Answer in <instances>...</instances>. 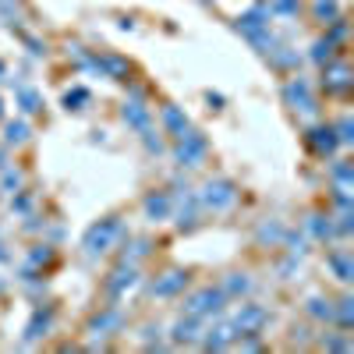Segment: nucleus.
<instances>
[{"instance_id": "1", "label": "nucleus", "mask_w": 354, "mask_h": 354, "mask_svg": "<svg viewBox=\"0 0 354 354\" xmlns=\"http://www.w3.org/2000/svg\"><path fill=\"white\" fill-rule=\"evenodd\" d=\"M234 202H238V184H234V181H227V177H213V181H205V188L199 192V205H202V210H213V213L231 210Z\"/></svg>"}, {"instance_id": "2", "label": "nucleus", "mask_w": 354, "mask_h": 354, "mask_svg": "<svg viewBox=\"0 0 354 354\" xmlns=\"http://www.w3.org/2000/svg\"><path fill=\"white\" fill-rule=\"evenodd\" d=\"M121 238V220L117 216H107V220H99L96 227H89L86 231V252L89 255H103V252H110L114 248V241Z\"/></svg>"}, {"instance_id": "3", "label": "nucleus", "mask_w": 354, "mask_h": 354, "mask_svg": "<svg viewBox=\"0 0 354 354\" xmlns=\"http://www.w3.org/2000/svg\"><path fill=\"white\" fill-rule=\"evenodd\" d=\"M223 305H227L223 287H202V290H195V294L184 301V312H192V316L205 319V316H220Z\"/></svg>"}, {"instance_id": "4", "label": "nucleus", "mask_w": 354, "mask_h": 354, "mask_svg": "<svg viewBox=\"0 0 354 354\" xmlns=\"http://www.w3.org/2000/svg\"><path fill=\"white\" fill-rule=\"evenodd\" d=\"M205 149H210V145H205V138L199 135V131H184L181 138H177V163L181 166H202V160H205Z\"/></svg>"}, {"instance_id": "5", "label": "nucleus", "mask_w": 354, "mask_h": 354, "mask_svg": "<svg viewBox=\"0 0 354 354\" xmlns=\"http://www.w3.org/2000/svg\"><path fill=\"white\" fill-rule=\"evenodd\" d=\"M283 99H287L294 110H301L305 117H312V114L319 110V107H316V99H312V86H308V81H305L301 75H298V78H290L287 86H283Z\"/></svg>"}, {"instance_id": "6", "label": "nucleus", "mask_w": 354, "mask_h": 354, "mask_svg": "<svg viewBox=\"0 0 354 354\" xmlns=\"http://www.w3.org/2000/svg\"><path fill=\"white\" fill-rule=\"evenodd\" d=\"M135 283H138V266H135V262L117 266L114 273L107 277V298H110V301H121V294H124V290H131Z\"/></svg>"}, {"instance_id": "7", "label": "nucleus", "mask_w": 354, "mask_h": 354, "mask_svg": "<svg viewBox=\"0 0 354 354\" xmlns=\"http://www.w3.org/2000/svg\"><path fill=\"white\" fill-rule=\"evenodd\" d=\"M266 323H269V312L259 308V305H241V312L234 316V329L241 333V337H255Z\"/></svg>"}, {"instance_id": "8", "label": "nucleus", "mask_w": 354, "mask_h": 354, "mask_svg": "<svg viewBox=\"0 0 354 354\" xmlns=\"http://www.w3.org/2000/svg\"><path fill=\"white\" fill-rule=\"evenodd\" d=\"M121 117H124V124H128V128H135V131H145V128H153V114H149V107H145L142 92H135L128 103H124Z\"/></svg>"}, {"instance_id": "9", "label": "nucleus", "mask_w": 354, "mask_h": 354, "mask_svg": "<svg viewBox=\"0 0 354 354\" xmlns=\"http://www.w3.org/2000/svg\"><path fill=\"white\" fill-rule=\"evenodd\" d=\"M145 216L149 220H170L174 216V195H166V192H149L145 195Z\"/></svg>"}, {"instance_id": "10", "label": "nucleus", "mask_w": 354, "mask_h": 354, "mask_svg": "<svg viewBox=\"0 0 354 354\" xmlns=\"http://www.w3.org/2000/svg\"><path fill=\"white\" fill-rule=\"evenodd\" d=\"M347 89H351V71H347V64H333V60H326V92L347 96Z\"/></svg>"}, {"instance_id": "11", "label": "nucleus", "mask_w": 354, "mask_h": 354, "mask_svg": "<svg viewBox=\"0 0 354 354\" xmlns=\"http://www.w3.org/2000/svg\"><path fill=\"white\" fill-rule=\"evenodd\" d=\"M184 287H188V273H184V269H174V273H166L163 280L153 283V298H174Z\"/></svg>"}, {"instance_id": "12", "label": "nucleus", "mask_w": 354, "mask_h": 354, "mask_svg": "<svg viewBox=\"0 0 354 354\" xmlns=\"http://www.w3.org/2000/svg\"><path fill=\"white\" fill-rule=\"evenodd\" d=\"M50 326H53V308H50V305H47V308H36L32 323L25 326V344H32V340H39V337H47Z\"/></svg>"}, {"instance_id": "13", "label": "nucleus", "mask_w": 354, "mask_h": 354, "mask_svg": "<svg viewBox=\"0 0 354 354\" xmlns=\"http://www.w3.org/2000/svg\"><path fill=\"white\" fill-rule=\"evenodd\" d=\"M308 145H312L319 156H329L340 142H337V131H333V128H312V131H308Z\"/></svg>"}, {"instance_id": "14", "label": "nucleus", "mask_w": 354, "mask_h": 354, "mask_svg": "<svg viewBox=\"0 0 354 354\" xmlns=\"http://www.w3.org/2000/svg\"><path fill=\"white\" fill-rule=\"evenodd\" d=\"M160 117H163V128L170 131L174 138H181L184 131L192 128V124H188V117H184V114H181V110L174 107V103H166V107H163V114H160Z\"/></svg>"}, {"instance_id": "15", "label": "nucleus", "mask_w": 354, "mask_h": 354, "mask_svg": "<svg viewBox=\"0 0 354 354\" xmlns=\"http://www.w3.org/2000/svg\"><path fill=\"white\" fill-rule=\"evenodd\" d=\"M117 326H121V312L117 308H103L99 316H92V323H89L92 333H114Z\"/></svg>"}, {"instance_id": "16", "label": "nucleus", "mask_w": 354, "mask_h": 354, "mask_svg": "<svg viewBox=\"0 0 354 354\" xmlns=\"http://www.w3.org/2000/svg\"><path fill=\"white\" fill-rule=\"evenodd\" d=\"M308 234L316 238V241H329L333 234H337V227L329 223V216H319V213H316V216H308Z\"/></svg>"}, {"instance_id": "17", "label": "nucleus", "mask_w": 354, "mask_h": 354, "mask_svg": "<svg viewBox=\"0 0 354 354\" xmlns=\"http://www.w3.org/2000/svg\"><path fill=\"white\" fill-rule=\"evenodd\" d=\"M195 337H199V316H192V312H188V319H181L174 326V340L177 344H192Z\"/></svg>"}, {"instance_id": "18", "label": "nucleus", "mask_w": 354, "mask_h": 354, "mask_svg": "<svg viewBox=\"0 0 354 354\" xmlns=\"http://www.w3.org/2000/svg\"><path fill=\"white\" fill-rule=\"evenodd\" d=\"M231 340H234V326H216V329H210V337H205V347L223 351V347H231Z\"/></svg>"}, {"instance_id": "19", "label": "nucleus", "mask_w": 354, "mask_h": 354, "mask_svg": "<svg viewBox=\"0 0 354 354\" xmlns=\"http://www.w3.org/2000/svg\"><path fill=\"white\" fill-rule=\"evenodd\" d=\"M329 266H333V273H337V280H344V283L354 277V266H351L347 252H329Z\"/></svg>"}, {"instance_id": "20", "label": "nucleus", "mask_w": 354, "mask_h": 354, "mask_svg": "<svg viewBox=\"0 0 354 354\" xmlns=\"http://www.w3.org/2000/svg\"><path fill=\"white\" fill-rule=\"evenodd\" d=\"M18 107H22L25 114H39L43 110V96H39L36 89H29V86H22L18 89Z\"/></svg>"}, {"instance_id": "21", "label": "nucleus", "mask_w": 354, "mask_h": 354, "mask_svg": "<svg viewBox=\"0 0 354 354\" xmlns=\"http://www.w3.org/2000/svg\"><path fill=\"white\" fill-rule=\"evenodd\" d=\"M248 290H252V280H248L244 273H231V277H227V283H223V294L227 298H238V294H248Z\"/></svg>"}, {"instance_id": "22", "label": "nucleus", "mask_w": 354, "mask_h": 354, "mask_svg": "<svg viewBox=\"0 0 354 354\" xmlns=\"http://www.w3.org/2000/svg\"><path fill=\"white\" fill-rule=\"evenodd\" d=\"M4 142H8V145H22V142H29V124H25V121H11L8 128H4Z\"/></svg>"}, {"instance_id": "23", "label": "nucleus", "mask_w": 354, "mask_h": 354, "mask_svg": "<svg viewBox=\"0 0 354 354\" xmlns=\"http://www.w3.org/2000/svg\"><path fill=\"white\" fill-rule=\"evenodd\" d=\"M312 11H316V18L319 22H333V18H340V4L337 0H316V4H312Z\"/></svg>"}, {"instance_id": "24", "label": "nucleus", "mask_w": 354, "mask_h": 354, "mask_svg": "<svg viewBox=\"0 0 354 354\" xmlns=\"http://www.w3.org/2000/svg\"><path fill=\"white\" fill-rule=\"evenodd\" d=\"M308 316L312 319H323V323H333V305L323 301V298H312L308 301Z\"/></svg>"}, {"instance_id": "25", "label": "nucleus", "mask_w": 354, "mask_h": 354, "mask_svg": "<svg viewBox=\"0 0 354 354\" xmlns=\"http://www.w3.org/2000/svg\"><path fill=\"white\" fill-rule=\"evenodd\" d=\"M333 319H337L344 329H347V326H354V301H351V298H344L337 308H333Z\"/></svg>"}, {"instance_id": "26", "label": "nucleus", "mask_w": 354, "mask_h": 354, "mask_svg": "<svg viewBox=\"0 0 354 354\" xmlns=\"http://www.w3.org/2000/svg\"><path fill=\"white\" fill-rule=\"evenodd\" d=\"M298 11H301V0H273V4H269V14L290 18V14H298Z\"/></svg>"}, {"instance_id": "27", "label": "nucleus", "mask_w": 354, "mask_h": 354, "mask_svg": "<svg viewBox=\"0 0 354 354\" xmlns=\"http://www.w3.org/2000/svg\"><path fill=\"white\" fill-rule=\"evenodd\" d=\"M81 103H89V89L75 86L71 92H64V107H68V110H81Z\"/></svg>"}, {"instance_id": "28", "label": "nucleus", "mask_w": 354, "mask_h": 354, "mask_svg": "<svg viewBox=\"0 0 354 354\" xmlns=\"http://www.w3.org/2000/svg\"><path fill=\"white\" fill-rule=\"evenodd\" d=\"M0 188H4V192H18V188H22V170H11V166H8L4 177H0Z\"/></svg>"}, {"instance_id": "29", "label": "nucleus", "mask_w": 354, "mask_h": 354, "mask_svg": "<svg viewBox=\"0 0 354 354\" xmlns=\"http://www.w3.org/2000/svg\"><path fill=\"white\" fill-rule=\"evenodd\" d=\"M329 57H333V43H329V39H319V43H316V50H312V60H319V64H326Z\"/></svg>"}, {"instance_id": "30", "label": "nucleus", "mask_w": 354, "mask_h": 354, "mask_svg": "<svg viewBox=\"0 0 354 354\" xmlns=\"http://www.w3.org/2000/svg\"><path fill=\"white\" fill-rule=\"evenodd\" d=\"M142 142H145V149H149V153H156V156L163 153V142H160V135H156L153 128H145V131H142Z\"/></svg>"}, {"instance_id": "31", "label": "nucleus", "mask_w": 354, "mask_h": 354, "mask_svg": "<svg viewBox=\"0 0 354 354\" xmlns=\"http://www.w3.org/2000/svg\"><path fill=\"white\" fill-rule=\"evenodd\" d=\"M333 181H337V184H351V166H347V160H337V166H333Z\"/></svg>"}, {"instance_id": "32", "label": "nucleus", "mask_w": 354, "mask_h": 354, "mask_svg": "<svg viewBox=\"0 0 354 354\" xmlns=\"http://www.w3.org/2000/svg\"><path fill=\"white\" fill-rule=\"evenodd\" d=\"M50 259H53V248H50V244H39L36 252H32V259H29V262H32V266H39V262H50Z\"/></svg>"}, {"instance_id": "33", "label": "nucleus", "mask_w": 354, "mask_h": 354, "mask_svg": "<svg viewBox=\"0 0 354 354\" xmlns=\"http://www.w3.org/2000/svg\"><path fill=\"white\" fill-rule=\"evenodd\" d=\"M259 238H262V241H277V238H280V227H277V223L259 227Z\"/></svg>"}, {"instance_id": "34", "label": "nucleus", "mask_w": 354, "mask_h": 354, "mask_svg": "<svg viewBox=\"0 0 354 354\" xmlns=\"http://www.w3.org/2000/svg\"><path fill=\"white\" fill-rule=\"evenodd\" d=\"M333 131H337V142H351V117H344Z\"/></svg>"}, {"instance_id": "35", "label": "nucleus", "mask_w": 354, "mask_h": 354, "mask_svg": "<svg viewBox=\"0 0 354 354\" xmlns=\"http://www.w3.org/2000/svg\"><path fill=\"white\" fill-rule=\"evenodd\" d=\"M11 205H14L18 213H29V205H32V199H29V195H18V199H14Z\"/></svg>"}, {"instance_id": "36", "label": "nucleus", "mask_w": 354, "mask_h": 354, "mask_svg": "<svg viewBox=\"0 0 354 354\" xmlns=\"http://www.w3.org/2000/svg\"><path fill=\"white\" fill-rule=\"evenodd\" d=\"M294 269H298V262H294V259H290V262H283V266H280V273L287 277V273H294Z\"/></svg>"}, {"instance_id": "37", "label": "nucleus", "mask_w": 354, "mask_h": 354, "mask_svg": "<svg viewBox=\"0 0 354 354\" xmlns=\"http://www.w3.org/2000/svg\"><path fill=\"white\" fill-rule=\"evenodd\" d=\"M0 259H8V252H4V244H0Z\"/></svg>"}, {"instance_id": "38", "label": "nucleus", "mask_w": 354, "mask_h": 354, "mask_svg": "<svg viewBox=\"0 0 354 354\" xmlns=\"http://www.w3.org/2000/svg\"><path fill=\"white\" fill-rule=\"evenodd\" d=\"M0 117H4V103H0Z\"/></svg>"}, {"instance_id": "39", "label": "nucleus", "mask_w": 354, "mask_h": 354, "mask_svg": "<svg viewBox=\"0 0 354 354\" xmlns=\"http://www.w3.org/2000/svg\"><path fill=\"white\" fill-rule=\"evenodd\" d=\"M0 75H4V64H0Z\"/></svg>"}, {"instance_id": "40", "label": "nucleus", "mask_w": 354, "mask_h": 354, "mask_svg": "<svg viewBox=\"0 0 354 354\" xmlns=\"http://www.w3.org/2000/svg\"><path fill=\"white\" fill-rule=\"evenodd\" d=\"M0 163H4V156H0Z\"/></svg>"}, {"instance_id": "41", "label": "nucleus", "mask_w": 354, "mask_h": 354, "mask_svg": "<svg viewBox=\"0 0 354 354\" xmlns=\"http://www.w3.org/2000/svg\"><path fill=\"white\" fill-rule=\"evenodd\" d=\"M205 4H210V0H205Z\"/></svg>"}]
</instances>
